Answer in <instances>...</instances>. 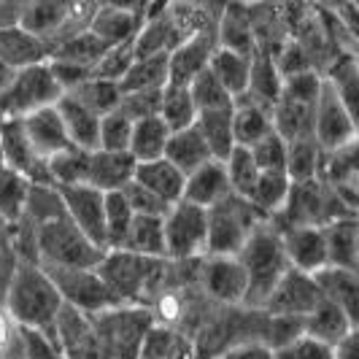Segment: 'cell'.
<instances>
[{
	"label": "cell",
	"mask_w": 359,
	"mask_h": 359,
	"mask_svg": "<svg viewBox=\"0 0 359 359\" xmlns=\"http://www.w3.org/2000/svg\"><path fill=\"white\" fill-rule=\"evenodd\" d=\"M6 308L19 330L54 335L65 311V300L38 262H19L6 292Z\"/></svg>",
	"instance_id": "obj_1"
},
{
	"label": "cell",
	"mask_w": 359,
	"mask_h": 359,
	"mask_svg": "<svg viewBox=\"0 0 359 359\" xmlns=\"http://www.w3.org/2000/svg\"><path fill=\"white\" fill-rule=\"evenodd\" d=\"M238 259H241V265L246 270V278H249L246 306L265 308L273 289L278 287V281L289 273L281 233L270 222L259 224L252 238L246 241V246L241 249Z\"/></svg>",
	"instance_id": "obj_2"
},
{
	"label": "cell",
	"mask_w": 359,
	"mask_h": 359,
	"mask_svg": "<svg viewBox=\"0 0 359 359\" xmlns=\"http://www.w3.org/2000/svg\"><path fill=\"white\" fill-rule=\"evenodd\" d=\"M36 252L41 268L73 270H97L108 254L95 246L65 214L36 227Z\"/></svg>",
	"instance_id": "obj_3"
},
{
	"label": "cell",
	"mask_w": 359,
	"mask_h": 359,
	"mask_svg": "<svg viewBox=\"0 0 359 359\" xmlns=\"http://www.w3.org/2000/svg\"><path fill=\"white\" fill-rule=\"evenodd\" d=\"M92 322L100 359H141L146 335L154 327L151 316L138 306L114 308Z\"/></svg>",
	"instance_id": "obj_4"
},
{
	"label": "cell",
	"mask_w": 359,
	"mask_h": 359,
	"mask_svg": "<svg viewBox=\"0 0 359 359\" xmlns=\"http://www.w3.org/2000/svg\"><path fill=\"white\" fill-rule=\"evenodd\" d=\"M268 219L259 216L246 198L230 195L208 211V254L205 257H238L246 241Z\"/></svg>",
	"instance_id": "obj_5"
},
{
	"label": "cell",
	"mask_w": 359,
	"mask_h": 359,
	"mask_svg": "<svg viewBox=\"0 0 359 359\" xmlns=\"http://www.w3.org/2000/svg\"><path fill=\"white\" fill-rule=\"evenodd\" d=\"M165 262L168 259H146L127 252H108L97 270L106 278L111 292L122 300V306H138L162 281Z\"/></svg>",
	"instance_id": "obj_6"
},
{
	"label": "cell",
	"mask_w": 359,
	"mask_h": 359,
	"mask_svg": "<svg viewBox=\"0 0 359 359\" xmlns=\"http://www.w3.org/2000/svg\"><path fill=\"white\" fill-rule=\"evenodd\" d=\"M65 92L49 62L17 71L8 90L0 95V119H27L41 108L57 106Z\"/></svg>",
	"instance_id": "obj_7"
},
{
	"label": "cell",
	"mask_w": 359,
	"mask_h": 359,
	"mask_svg": "<svg viewBox=\"0 0 359 359\" xmlns=\"http://www.w3.org/2000/svg\"><path fill=\"white\" fill-rule=\"evenodd\" d=\"M54 281L57 292L62 294L65 308L95 319L114 308H122V300L111 292L100 270H73V268H43Z\"/></svg>",
	"instance_id": "obj_8"
},
{
	"label": "cell",
	"mask_w": 359,
	"mask_h": 359,
	"mask_svg": "<svg viewBox=\"0 0 359 359\" xmlns=\"http://www.w3.org/2000/svg\"><path fill=\"white\" fill-rule=\"evenodd\" d=\"M208 254V211L187 200L176 203L165 216V259L189 262Z\"/></svg>",
	"instance_id": "obj_9"
},
{
	"label": "cell",
	"mask_w": 359,
	"mask_h": 359,
	"mask_svg": "<svg viewBox=\"0 0 359 359\" xmlns=\"http://www.w3.org/2000/svg\"><path fill=\"white\" fill-rule=\"evenodd\" d=\"M0 162L33 184L52 187L49 165L36 151L22 119H0Z\"/></svg>",
	"instance_id": "obj_10"
},
{
	"label": "cell",
	"mask_w": 359,
	"mask_h": 359,
	"mask_svg": "<svg viewBox=\"0 0 359 359\" xmlns=\"http://www.w3.org/2000/svg\"><path fill=\"white\" fill-rule=\"evenodd\" d=\"M322 303V289L316 284V276H308L300 270H292L278 281L273 294L265 303L268 316H281V319H303Z\"/></svg>",
	"instance_id": "obj_11"
},
{
	"label": "cell",
	"mask_w": 359,
	"mask_h": 359,
	"mask_svg": "<svg viewBox=\"0 0 359 359\" xmlns=\"http://www.w3.org/2000/svg\"><path fill=\"white\" fill-rule=\"evenodd\" d=\"M57 192L62 198L65 216L90 238L95 246H100L103 252H108L106 195L87 187V184H81V187H65V189H57Z\"/></svg>",
	"instance_id": "obj_12"
},
{
	"label": "cell",
	"mask_w": 359,
	"mask_h": 359,
	"mask_svg": "<svg viewBox=\"0 0 359 359\" xmlns=\"http://www.w3.org/2000/svg\"><path fill=\"white\" fill-rule=\"evenodd\" d=\"M359 135L354 119L348 116V111L338 100V95L332 87L324 81L322 97L313 111V141L322 146L324 154H335L343 146H348Z\"/></svg>",
	"instance_id": "obj_13"
},
{
	"label": "cell",
	"mask_w": 359,
	"mask_h": 359,
	"mask_svg": "<svg viewBox=\"0 0 359 359\" xmlns=\"http://www.w3.org/2000/svg\"><path fill=\"white\" fill-rule=\"evenodd\" d=\"M198 281L205 289V294L219 303L241 306L249 297V278L238 257H203Z\"/></svg>",
	"instance_id": "obj_14"
},
{
	"label": "cell",
	"mask_w": 359,
	"mask_h": 359,
	"mask_svg": "<svg viewBox=\"0 0 359 359\" xmlns=\"http://www.w3.org/2000/svg\"><path fill=\"white\" fill-rule=\"evenodd\" d=\"M219 49V38H216V22L208 27H203L200 33L187 38L181 46L170 52V84H184L189 87L200 73L208 71L211 60Z\"/></svg>",
	"instance_id": "obj_15"
},
{
	"label": "cell",
	"mask_w": 359,
	"mask_h": 359,
	"mask_svg": "<svg viewBox=\"0 0 359 359\" xmlns=\"http://www.w3.org/2000/svg\"><path fill=\"white\" fill-rule=\"evenodd\" d=\"M278 233H281L284 254H287V262L292 270L316 276L324 268H330L324 227H287Z\"/></svg>",
	"instance_id": "obj_16"
},
{
	"label": "cell",
	"mask_w": 359,
	"mask_h": 359,
	"mask_svg": "<svg viewBox=\"0 0 359 359\" xmlns=\"http://www.w3.org/2000/svg\"><path fill=\"white\" fill-rule=\"evenodd\" d=\"M146 22L144 8H125V6H97L90 22V33L106 41L108 46L133 43Z\"/></svg>",
	"instance_id": "obj_17"
},
{
	"label": "cell",
	"mask_w": 359,
	"mask_h": 359,
	"mask_svg": "<svg viewBox=\"0 0 359 359\" xmlns=\"http://www.w3.org/2000/svg\"><path fill=\"white\" fill-rule=\"evenodd\" d=\"M49 60H52V46L33 33H27L22 25L0 30V62L6 68L17 73L41 65V62H49Z\"/></svg>",
	"instance_id": "obj_18"
},
{
	"label": "cell",
	"mask_w": 359,
	"mask_h": 359,
	"mask_svg": "<svg viewBox=\"0 0 359 359\" xmlns=\"http://www.w3.org/2000/svg\"><path fill=\"white\" fill-rule=\"evenodd\" d=\"M135 165L130 154H119V151H92L90 154V176H87V187L111 195V192H125L127 187L135 179Z\"/></svg>",
	"instance_id": "obj_19"
},
{
	"label": "cell",
	"mask_w": 359,
	"mask_h": 359,
	"mask_svg": "<svg viewBox=\"0 0 359 359\" xmlns=\"http://www.w3.org/2000/svg\"><path fill=\"white\" fill-rule=\"evenodd\" d=\"M235 195L230 176H227V168L224 162L211 160L208 165H203L200 170H195L192 176H187V187H184V200L211 211L214 205L224 203V200Z\"/></svg>",
	"instance_id": "obj_20"
},
{
	"label": "cell",
	"mask_w": 359,
	"mask_h": 359,
	"mask_svg": "<svg viewBox=\"0 0 359 359\" xmlns=\"http://www.w3.org/2000/svg\"><path fill=\"white\" fill-rule=\"evenodd\" d=\"M216 38H219L222 49L254 57L259 52V38H257V22H254L252 8L227 6L222 19L216 22Z\"/></svg>",
	"instance_id": "obj_21"
},
{
	"label": "cell",
	"mask_w": 359,
	"mask_h": 359,
	"mask_svg": "<svg viewBox=\"0 0 359 359\" xmlns=\"http://www.w3.org/2000/svg\"><path fill=\"white\" fill-rule=\"evenodd\" d=\"M22 122H25V130H27L30 141L36 146V151L46 162L57 154H62L65 149H71V138H68V130H65V122H62L57 106L41 108Z\"/></svg>",
	"instance_id": "obj_22"
},
{
	"label": "cell",
	"mask_w": 359,
	"mask_h": 359,
	"mask_svg": "<svg viewBox=\"0 0 359 359\" xmlns=\"http://www.w3.org/2000/svg\"><path fill=\"white\" fill-rule=\"evenodd\" d=\"M316 284L322 289V297L327 303L343 311V316L359 327V273L343 268H324L316 273Z\"/></svg>",
	"instance_id": "obj_23"
},
{
	"label": "cell",
	"mask_w": 359,
	"mask_h": 359,
	"mask_svg": "<svg viewBox=\"0 0 359 359\" xmlns=\"http://www.w3.org/2000/svg\"><path fill=\"white\" fill-rule=\"evenodd\" d=\"M57 111L65 122L71 146L84 149V151H97V141H100V119L95 111L84 106L81 100H76L73 95H62L57 100Z\"/></svg>",
	"instance_id": "obj_24"
},
{
	"label": "cell",
	"mask_w": 359,
	"mask_h": 359,
	"mask_svg": "<svg viewBox=\"0 0 359 359\" xmlns=\"http://www.w3.org/2000/svg\"><path fill=\"white\" fill-rule=\"evenodd\" d=\"M330 268L357 270L359 265V216H341L324 224Z\"/></svg>",
	"instance_id": "obj_25"
},
{
	"label": "cell",
	"mask_w": 359,
	"mask_h": 359,
	"mask_svg": "<svg viewBox=\"0 0 359 359\" xmlns=\"http://www.w3.org/2000/svg\"><path fill=\"white\" fill-rule=\"evenodd\" d=\"M233 133H235V146L254 149L259 141H265L270 133H276L273 108L262 106V103H257L252 97H241L235 103Z\"/></svg>",
	"instance_id": "obj_26"
},
{
	"label": "cell",
	"mask_w": 359,
	"mask_h": 359,
	"mask_svg": "<svg viewBox=\"0 0 359 359\" xmlns=\"http://www.w3.org/2000/svg\"><path fill=\"white\" fill-rule=\"evenodd\" d=\"M324 81L338 95V100L346 106L348 116L354 119V125L359 130V54L357 52L338 54L330 62L327 73H324Z\"/></svg>",
	"instance_id": "obj_27"
},
{
	"label": "cell",
	"mask_w": 359,
	"mask_h": 359,
	"mask_svg": "<svg viewBox=\"0 0 359 359\" xmlns=\"http://www.w3.org/2000/svg\"><path fill=\"white\" fill-rule=\"evenodd\" d=\"M133 181H138L149 192H154V195L165 200L168 205H176V203L184 200L187 176L168 160H154V162H144V165H135V179Z\"/></svg>",
	"instance_id": "obj_28"
},
{
	"label": "cell",
	"mask_w": 359,
	"mask_h": 359,
	"mask_svg": "<svg viewBox=\"0 0 359 359\" xmlns=\"http://www.w3.org/2000/svg\"><path fill=\"white\" fill-rule=\"evenodd\" d=\"M165 160L170 165H176L184 176H192L195 170H200L203 165L214 160L211 149L205 144L203 133L195 127H187V130H179L170 135V144H168V151H165Z\"/></svg>",
	"instance_id": "obj_29"
},
{
	"label": "cell",
	"mask_w": 359,
	"mask_h": 359,
	"mask_svg": "<svg viewBox=\"0 0 359 359\" xmlns=\"http://www.w3.org/2000/svg\"><path fill=\"white\" fill-rule=\"evenodd\" d=\"M208 71L214 73V79L227 90V95L235 103L241 97L249 95V81H252V57L246 54H235L230 49H216L214 60L208 65Z\"/></svg>",
	"instance_id": "obj_30"
},
{
	"label": "cell",
	"mask_w": 359,
	"mask_h": 359,
	"mask_svg": "<svg viewBox=\"0 0 359 359\" xmlns=\"http://www.w3.org/2000/svg\"><path fill=\"white\" fill-rule=\"evenodd\" d=\"M281 92H284V76L276 65V57L273 52H257L252 57V81H249V95L257 103L268 108H276V103L281 100Z\"/></svg>",
	"instance_id": "obj_31"
},
{
	"label": "cell",
	"mask_w": 359,
	"mask_h": 359,
	"mask_svg": "<svg viewBox=\"0 0 359 359\" xmlns=\"http://www.w3.org/2000/svg\"><path fill=\"white\" fill-rule=\"evenodd\" d=\"M119 252L146 257V259H165V219L135 216Z\"/></svg>",
	"instance_id": "obj_32"
},
{
	"label": "cell",
	"mask_w": 359,
	"mask_h": 359,
	"mask_svg": "<svg viewBox=\"0 0 359 359\" xmlns=\"http://www.w3.org/2000/svg\"><path fill=\"white\" fill-rule=\"evenodd\" d=\"M111 49L106 41L84 30L79 36H73L71 41H65L62 46H57L49 62H62V65H73V68H81V71H90L95 76V68L100 65V60L106 57V52Z\"/></svg>",
	"instance_id": "obj_33"
},
{
	"label": "cell",
	"mask_w": 359,
	"mask_h": 359,
	"mask_svg": "<svg viewBox=\"0 0 359 359\" xmlns=\"http://www.w3.org/2000/svg\"><path fill=\"white\" fill-rule=\"evenodd\" d=\"M170 127L162 122L160 116H149L135 122L133 130V144H130V157L144 165V162L165 160V151L170 144Z\"/></svg>",
	"instance_id": "obj_34"
},
{
	"label": "cell",
	"mask_w": 359,
	"mask_h": 359,
	"mask_svg": "<svg viewBox=\"0 0 359 359\" xmlns=\"http://www.w3.org/2000/svg\"><path fill=\"white\" fill-rule=\"evenodd\" d=\"M170 84V54H154V57H135L133 68L122 79V95L127 92H149L165 90Z\"/></svg>",
	"instance_id": "obj_35"
},
{
	"label": "cell",
	"mask_w": 359,
	"mask_h": 359,
	"mask_svg": "<svg viewBox=\"0 0 359 359\" xmlns=\"http://www.w3.org/2000/svg\"><path fill=\"white\" fill-rule=\"evenodd\" d=\"M351 330L354 327L343 316V311H338L332 303H327L324 297L322 303L306 316V335L313 338V341L324 343V346H330V348H335Z\"/></svg>",
	"instance_id": "obj_36"
},
{
	"label": "cell",
	"mask_w": 359,
	"mask_h": 359,
	"mask_svg": "<svg viewBox=\"0 0 359 359\" xmlns=\"http://www.w3.org/2000/svg\"><path fill=\"white\" fill-rule=\"evenodd\" d=\"M292 187L294 184H292L287 173H262L259 181H257V187L252 189V195L246 200L259 211V216H265L270 222V219L281 216V211L287 208Z\"/></svg>",
	"instance_id": "obj_37"
},
{
	"label": "cell",
	"mask_w": 359,
	"mask_h": 359,
	"mask_svg": "<svg viewBox=\"0 0 359 359\" xmlns=\"http://www.w3.org/2000/svg\"><path fill=\"white\" fill-rule=\"evenodd\" d=\"M313 111L316 106H303V103H294L281 97L276 108H273V125L276 133L292 144V141H306L313 138Z\"/></svg>",
	"instance_id": "obj_38"
},
{
	"label": "cell",
	"mask_w": 359,
	"mask_h": 359,
	"mask_svg": "<svg viewBox=\"0 0 359 359\" xmlns=\"http://www.w3.org/2000/svg\"><path fill=\"white\" fill-rule=\"evenodd\" d=\"M287 146V176L292 179V184H311V181L322 179L324 160H327L322 146L316 144L313 138L292 141Z\"/></svg>",
	"instance_id": "obj_39"
},
{
	"label": "cell",
	"mask_w": 359,
	"mask_h": 359,
	"mask_svg": "<svg viewBox=\"0 0 359 359\" xmlns=\"http://www.w3.org/2000/svg\"><path fill=\"white\" fill-rule=\"evenodd\" d=\"M233 116L235 108L224 111H208L198 116V130L203 133L205 144L211 149L214 160L227 162V157L235 151V133H233Z\"/></svg>",
	"instance_id": "obj_40"
},
{
	"label": "cell",
	"mask_w": 359,
	"mask_h": 359,
	"mask_svg": "<svg viewBox=\"0 0 359 359\" xmlns=\"http://www.w3.org/2000/svg\"><path fill=\"white\" fill-rule=\"evenodd\" d=\"M33 192V181L19 176L17 170L0 165V219L8 224H19L27 211V200Z\"/></svg>",
	"instance_id": "obj_41"
},
{
	"label": "cell",
	"mask_w": 359,
	"mask_h": 359,
	"mask_svg": "<svg viewBox=\"0 0 359 359\" xmlns=\"http://www.w3.org/2000/svg\"><path fill=\"white\" fill-rule=\"evenodd\" d=\"M160 119L170 127V133L198 125V106H195L192 90L184 84H168L162 90Z\"/></svg>",
	"instance_id": "obj_42"
},
{
	"label": "cell",
	"mask_w": 359,
	"mask_h": 359,
	"mask_svg": "<svg viewBox=\"0 0 359 359\" xmlns=\"http://www.w3.org/2000/svg\"><path fill=\"white\" fill-rule=\"evenodd\" d=\"M90 154L84 149H65L62 154H57L46 162L49 165V181H52L54 189H65V187H81L87 184L90 176Z\"/></svg>",
	"instance_id": "obj_43"
},
{
	"label": "cell",
	"mask_w": 359,
	"mask_h": 359,
	"mask_svg": "<svg viewBox=\"0 0 359 359\" xmlns=\"http://www.w3.org/2000/svg\"><path fill=\"white\" fill-rule=\"evenodd\" d=\"M65 95H73L76 100H81L97 116H106L122 106V87L116 81H106L97 76H90L87 81H81L76 90L65 92Z\"/></svg>",
	"instance_id": "obj_44"
},
{
	"label": "cell",
	"mask_w": 359,
	"mask_h": 359,
	"mask_svg": "<svg viewBox=\"0 0 359 359\" xmlns=\"http://www.w3.org/2000/svg\"><path fill=\"white\" fill-rule=\"evenodd\" d=\"M135 219L133 205L127 203L125 192H111L106 195V235H108V252H119L125 243L130 224Z\"/></svg>",
	"instance_id": "obj_45"
},
{
	"label": "cell",
	"mask_w": 359,
	"mask_h": 359,
	"mask_svg": "<svg viewBox=\"0 0 359 359\" xmlns=\"http://www.w3.org/2000/svg\"><path fill=\"white\" fill-rule=\"evenodd\" d=\"M133 130H135V122L127 116L122 108L111 111V114H106V116L100 119V141H97V149H100V151L130 154Z\"/></svg>",
	"instance_id": "obj_46"
},
{
	"label": "cell",
	"mask_w": 359,
	"mask_h": 359,
	"mask_svg": "<svg viewBox=\"0 0 359 359\" xmlns=\"http://www.w3.org/2000/svg\"><path fill=\"white\" fill-rule=\"evenodd\" d=\"M224 168H227V176H230V184H233L235 195H238V198H249L252 189L257 187V181H259V176H262V170H259L257 162H254L252 149L235 146V151L227 157Z\"/></svg>",
	"instance_id": "obj_47"
},
{
	"label": "cell",
	"mask_w": 359,
	"mask_h": 359,
	"mask_svg": "<svg viewBox=\"0 0 359 359\" xmlns=\"http://www.w3.org/2000/svg\"><path fill=\"white\" fill-rule=\"evenodd\" d=\"M192 97H195V106L200 114H208V111H224V108H235V100L227 95V90L214 79V73L205 71L200 73L198 79L189 84Z\"/></svg>",
	"instance_id": "obj_48"
},
{
	"label": "cell",
	"mask_w": 359,
	"mask_h": 359,
	"mask_svg": "<svg viewBox=\"0 0 359 359\" xmlns=\"http://www.w3.org/2000/svg\"><path fill=\"white\" fill-rule=\"evenodd\" d=\"M324 90V76L319 71H306V73H294L284 79V92L281 97L294 100V103H303V106H316Z\"/></svg>",
	"instance_id": "obj_49"
},
{
	"label": "cell",
	"mask_w": 359,
	"mask_h": 359,
	"mask_svg": "<svg viewBox=\"0 0 359 359\" xmlns=\"http://www.w3.org/2000/svg\"><path fill=\"white\" fill-rule=\"evenodd\" d=\"M287 141L278 135V133H270L265 141L252 149L254 162L262 173H287Z\"/></svg>",
	"instance_id": "obj_50"
},
{
	"label": "cell",
	"mask_w": 359,
	"mask_h": 359,
	"mask_svg": "<svg viewBox=\"0 0 359 359\" xmlns=\"http://www.w3.org/2000/svg\"><path fill=\"white\" fill-rule=\"evenodd\" d=\"M133 62H135V41H133V43L111 46L106 52V57L100 60V65L95 68V76H97V79H106V81L122 84V79L130 73Z\"/></svg>",
	"instance_id": "obj_51"
},
{
	"label": "cell",
	"mask_w": 359,
	"mask_h": 359,
	"mask_svg": "<svg viewBox=\"0 0 359 359\" xmlns=\"http://www.w3.org/2000/svg\"><path fill=\"white\" fill-rule=\"evenodd\" d=\"M125 198H127V203L133 205L135 216H154V219H165L168 211L173 208V205H168L162 198H157L154 192H149L146 187H141L138 181H133V184L127 187Z\"/></svg>",
	"instance_id": "obj_52"
},
{
	"label": "cell",
	"mask_w": 359,
	"mask_h": 359,
	"mask_svg": "<svg viewBox=\"0 0 359 359\" xmlns=\"http://www.w3.org/2000/svg\"><path fill=\"white\" fill-rule=\"evenodd\" d=\"M162 106V90H149V92H127L122 95V111L133 122H141L149 116H160Z\"/></svg>",
	"instance_id": "obj_53"
},
{
	"label": "cell",
	"mask_w": 359,
	"mask_h": 359,
	"mask_svg": "<svg viewBox=\"0 0 359 359\" xmlns=\"http://www.w3.org/2000/svg\"><path fill=\"white\" fill-rule=\"evenodd\" d=\"M273 359H335V348L313 341L308 335H300L292 343L281 346L273 351Z\"/></svg>",
	"instance_id": "obj_54"
},
{
	"label": "cell",
	"mask_w": 359,
	"mask_h": 359,
	"mask_svg": "<svg viewBox=\"0 0 359 359\" xmlns=\"http://www.w3.org/2000/svg\"><path fill=\"white\" fill-rule=\"evenodd\" d=\"M219 359H273V351L259 341L243 343V346H233L230 351H224Z\"/></svg>",
	"instance_id": "obj_55"
},
{
	"label": "cell",
	"mask_w": 359,
	"mask_h": 359,
	"mask_svg": "<svg viewBox=\"0 0 359 359\" xmlns=\"http://www.w3.org/2000/svg\"><path fill=\"white\" fill-rule=\"evenodd\" d=\"M335 17H338V25L348 33V38L357 41V49H359V6H354V3L338 6L335 8Z\"/></svg>",
	"instance_id": "obj_56"
},
{
	"label": "cell",
	"mask_w": 359,
	"mask_h": 359,
	"mask_svg": "<svg viewBox=\"0 0 359 359\" xmlns=\"http://www.w3.org/2000/svg\"><path fill=\"white\" fill-rule=\"evenodd\" d=\"M335 359H359V327H354V330L335 346Z\"/></svg>",
	"instance_id": "obj_57"
},
{
	"label": "cell",
	"mask_w": 359,
	"mask_h": 359,
	"mask_svg": "<svg viewBox=\"0 0 359 359\" xmlns=\"http://www.w3.org/2000/svg\"><path fill=\"white\" fill-rule=\"evenodd\" d=\"M19 17H22V3L0 0V30H3V27H14V25H19Z\"/></svg>",
	"instance_id": "obj_58"
},
{
	"label": "cell",
	"mask_w": 359,
	"mask_h": 359,
	"mask_svg": "<svg viewBox=\"0 0 359 359\" xmlns=\"http://www.w3.org/2000/svg\"><path fill=\"white\" fill-rule=\"evenodd\" d=\"M11 79H14V71H11V68H6V65L0 62V95H3V92L8 90Z\"/></svg>",
	"instance_id": "obj_59"
},
{
	"label": "cell",
	"mask_w": 359,
	"mask_h": 359,
	"mask_svg": "<svg viewBox=\"0 0 359 359\" xmlns=\"http://www.w3.org/2000/svg\"><path fill=\"white\" fill-rule=\"evenodd\" d=\"M357 54H359V49H357Z\"/></svg>",
	"instance_id": "obj_60"
}]
</instances>
